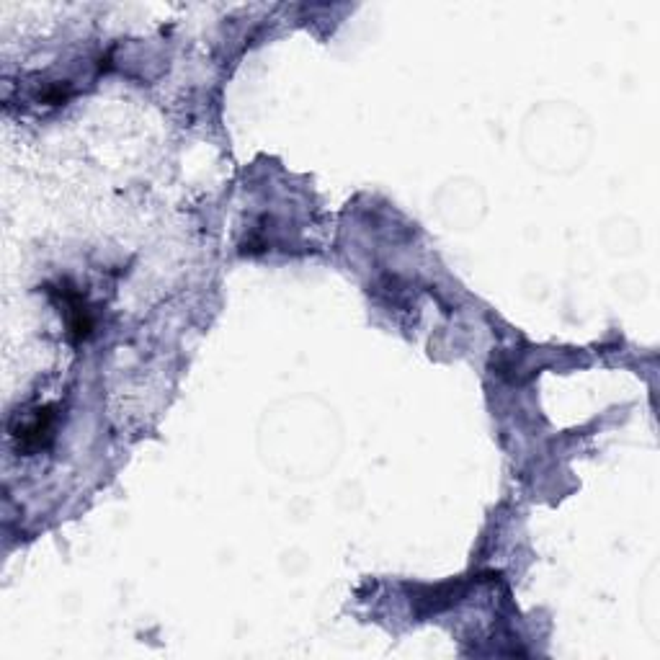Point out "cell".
<instances>
[{
  "label": "cell",
  "mask_w": 660,
  "mask_h": 660,
  "mask_svg": "<svg viewBox=\"0 0 660 660\" xmlns=\"http://www.w3.org/2000/svg\"><path fill=\"white\" fill-rule=\"evenodd\" d=\"M60 297H62V305H65V318H68L70 338H73V343L86 341L93 330L91 310L86 307L83 297H80L78 292H73V289L68 287L60 289Z\"/></svg>",
  "instance_id": "obj_2"
},
{
  "label": "cell",
  "mask_w": 660,
  "mask_h": 660,
  "mask_svg": "<svg viewBox=\"0 0 660 660\" xmlns=\"http://www.w3.org/2000/svg\"><path fill=\"white\" fill-rule=\"evenodd\" d=\"M52 431H55V408L44 405L13 428V439L19 441L21 452H39L52 441Z\"/></svg>",
  "instance_id": "obj_1"
}]
</instances>
